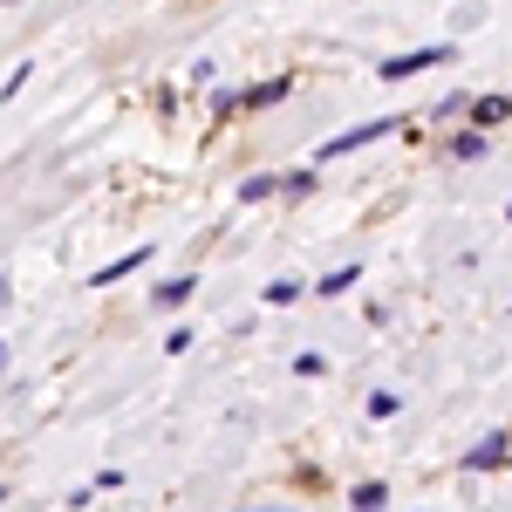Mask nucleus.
I'll return each instance as SVG.
<instances>
[{
  "mask_svg": "<svg viewBox=\"0 0 512 512\" xmlns=\"http://www.w3.org/2000/svg\"><path fill=\"white\" fill-rule=\"evenodd\" d=\"M458 55V41H431V48H410V55H383V82H410L424 76V69H437V62H451Z\"/></svg>",
  "mask_w": 512,
  "mask_h": 512,
  "instance_id": "f257e3e1",
  "label": "nucleus"
},
{
  "mask_svg": "<svg viewBox=\"0 0 512 512\" xmlns=\"http://www.w3.org/2000/svg\"><path fill=\"white\" fill-rule=\"evenodd\" d=\"M390 130H396V117H369V123H349V130H335L328 144H315V164L342 158V151H362V144H376V137H390Z\"/></svg>",
  "mask_w": 512,
  "mask_h": 512,
  "instance_id": "f03ea898",
  "label": "nucleus"
},
{
  "mask_svg": "<svg viewBox=\"0 0 512 512\" xmlns=\"http://www.w3.org/2000/svg\"><path fill=\"white\" fill-rule=\"evenodd\" d=\"M458 465H465V472H506L512 465V431H485Z\"/></svg>",
  "mask_w": 512,
  "mask_h": 512,
  "instance_id": "7ed1b4c3",
  "label": "nucleus"
},
{
  "mask_svg": "<svg viewBox=\"0 0 512 512\" xmlns=\"http://www.w3.org/2000/svg\"><path fill=\"white\" fill-rule=\"evenodd\" d=\"M151 260H158V246H130V253H123V260H110V267H96V274H89V287H117V280L144 274V267H151Z\"/></svg>",
  "mask_w": 512,
  "mask_h": 512,
  "instance_id": "20e7f679",
  "label": "nucleus"
},
{
  "mask_svg": "<svg viewBox=\"0 0 512 512\" xmlns=\"http://www.w3.org/2000/svg\"><path fill=\"white\" fill-rule=\"evenodd\" d=\"M485 151H492V137H485V130H472V123L444 137V158H458V164H478V158H485Z\"/></svg>",
  "mask_w": 512,
  "mask_h": 512,
  "instance_id": "39448f33",
  "label": "nucleus"
},
{
  "mask_svg": "<svg viewBox=\"0 0 512 512\" xmlns=\"http://www.w3.org/2000/svg\"><path fill=\"white\" fill-rule=\"evenodd\" d=\"M512 117V96H472V130H485V137H492V130H499V123Z\"/></svg>",
  "mask_w": 512,
  "mask_h": 512,
  "instance_id": "423d86ee",
  "label": "nucleus"
},
{
  "mask_svg": "<svg viewBox=\"0 0 512 512\" xmlns=\"http://www.w3.org/2000/svg\"><path fill=\"white\" fill-rule=\"evenodd\" d=\"M390 506V485L383 478H355L349 485V512H383Z\"/></svg>",
  "mask_w": 512,
  "mask_h": 512,
  "instance_id": "0eeeda50",
  "label": "nucleus"
},
{
  "mask_svg": "<svg viewBox=\"0 0 512 512\" xmlns=\"http://www.w3.org/2000/svg\"><path fill=\"white\" fill-rule=\"evenodd\" d=\"M192 294H198L192 274H171V280H158V287H151V301H158V308H185Z\"/></svg>",
  "mask_w": 512,
  "mask_h": 512,
  "instance_id": "6e6552de",
  "label": "nucleus"
},
{
  "mask_svg": "<svg viewBox=\"0 0 512 512\" xmlns=\"http://www.w3.org/2000/svg\"><path fill=\"white\" fill-rule=\"evenodd\" d=\"M280 96H294V76H274V82H253V89H246V110H274Z\"/></svg>",
  "mask_w": 512,
  "mask_h": 512,
  "instance_id": "1a4fd4ad",
  "label": "nucleus"
},
{
  "mask_svg": "<svg viewBox=\"0 0 512 512\" xmlns=\"http://www.w3.org/2000/svg\"><path fill=\"white\" fill-rule=\"evenodd\" d=\"M349 287H362V267H355V260H349V267H335V274H321V280H315V294H328V301H335V294H349Z\"/></svg>",
  "mask_w": 512,
  "mask_h": 512,
  "instance_id": "9d476101",
  "label": "nucleus"
},
{
  "mask_svg": "<svg viewBox=\"0 0 512 512\" xmlns=\"http://www.w3.org/2000/svg\"><path fill=\"white\" fill-rule=\"evenodd\" d=\"M274 192H280V171H253L239 185V205H260V198H274Z\"/></svg>",
  "mask_w": 512,
  "mask_h": 512,
  "instance_id": "9b49d317",
  "label": "nucleus"
},
{
  "mask_svg": "<svg viewBox=\"0 0 512 512\" xmlns=\"http://www.w3.org/2000/svg\"><path fill=\"white\" fill-rule=\"evenodd\" d=\"M260 301H267V308H294V301H301V280H267Z\"/></svg>",
  "mask_w": 512,
  "mask_h": 512,
  "instance_id": "f8f14e48",
  "label": "nucleus"
},
{
  "mask_svg": "<svg viewBox=\"0 0 512 512\" xmlns=\"http://www.w3.org/2000/svg\"><path fill=\"white\" fill-rule=\"evenodd\" d=\"M362 410H369L376 424H390L396 410H403V396H396V390H369V403H362Z\"/></svg>",
  "mask_w": 512,
  "mask_h": 512,
  "instance_id": "ddd939ff",
  "label": "nucleus"
},
{
  "mask_svg": "<svg viewBox=\"0 0 512 512\" xmlns=\"http://www.w3.org/2000/svg\"><path fill=\"white\" fill-rule=\"evenodd\" d=\"M308 192H315V164H301V171L280 178V198H308Z\"/></svg>",
  "mask_w": 512,
  "mask_h": 512,
  "instance_id": "4468645a",
  "label": "nucleus"
},
{
  "mask_svg": "<svg viewBox=\"0 0 512 512\" xmlns=\"http://www.w3.org/2000/svg\"><path fill=\"white\" fill-rule=\"evenodd\" d=\"M294 376H308V383H315V376H328V355H321V349H301V355H294Z\"/></svg>",
  "mask_w": 512,
  "mask_h": 512,
  "instance_id": "2eb2a0df",
  "label": "nucleus"
},
{
  "mask_svg": "<svg viewBox=\"0 0 512 512\" xmlns=\"http://www.w3.org/2000/svg\"><path fill=\"white\" fill-rule=\"evenodd\" d=\"M431 117H437V123H451V117H472V96H465V89H458V96H444V103H437Z\"/></svg>",
  "mask_w": 512,
  "mask_h": 512,
  "instance_id": "dca6fc26",
  "label": "nucleus"
},
{
  "mask_svg": "<svg viewBox=\"0 0 512 512\" xmlns=\"http://www.w3.org/2000/svg\"><path fill=\"white\" fill-rule=\"evenodd\" d=\"M28 76H35V62H21V69H14V76L0 82V96H21V89H28Z\"/></svg>",
  "mask_w": 512,
  "mask_h": 512,
  "instance_id": "f3484780",
  "label": "nucleus"
},
{
  "mask_svg": "<svg viewBox=\"0 0 512 512\" xmlns=\"http://www.w3.org/2000/svg\"><path fill=\"white\" fill-rule=\"evenodd\" d=\"M7 301H14V280L0 274V315H7Z\"/></svg>",
  "mask_w": 512,
  "mask_h": 512,
  "instance_id": "a211bd4d",
  "label": "nucleus"
},
{
  "mask_svg": "<svg viewBox=\"0 0 512 512\" xmlns=\"http://www.w3.org/2000/svg\"><path fill=\"white\" fill-rule=\"evenodd\" d=\"M239 512H294V506H239Z\"/></svg>",
  "mask_w": 512,
  "mask_h": 512,
  "instance_id": "6ab92c4d",
  "label": "nucleus"
},
{
  "mask_svg": "<svg viewBox=\"0 0 512 512\" xmlns=\"http://www.w3.org/2000/svg\"><path fill=\"white\" fill-rule=\"evenodd\" d=\"M0 369H7V342H0Z\"/></svg>",
  "mask_w": 512,
  "mask_h": 512,
  "instance_id": "aec40b11",
  "label": "nucleus"
},
{
  "mask_svg": "<svg viewBox=\"0 0 512 512\" xmlns=\"http://www.w3.org/2000/svg\"><path fill=\"white\" fill-rule=\"evenodd\" d=\"M0 499H7V485H0Z\"/></svg>",
  "mask_w": 512,
  "mask_h": 512,
  "instance_id": "412c9836",
  "label": "nucleus"
},
{
  "mask_svg": "<svg viewBox=\"0 0 512 512\" xmlns=\"http://www.w3.org/2000/svg\"><path fill=\"white\" fill-rule=\"evenodd\" d=\"M506 219H512V205H506Z\"/></svg>",
  "mask_w": 512,
  "mask_h": 512,
  "instance_id": "4be33fe9",
  "label": "nucleus"
},
{
  "mask_svg": "<svg viewBox=\"0 0 512 512\" xmlns=\"http://www.w3.org/2000/svg\"><path fill=\"white\" fill-rule=\"evenodd\" d=\"M506 96H512V89H506Z\"/></svg>",
  "mask_w": 512,
  "mask_h": 512,
  "instance_id": "5701e85b",
  "label": "nucleus"
}]
</instances>
